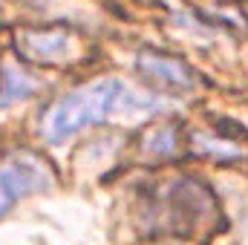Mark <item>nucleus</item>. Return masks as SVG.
<instances>
[{
    "instance_id": "f257e3e1",
    "label": "nucleus",
    "mask_w": 248,
    "mask_h": 245,
    "mask_svg": "<svg viewBox=\"0 0 248 245\" xmlns=\"http://www.w3.org/2000/svg\"><path fill=\"white\" fill-rule=\"evenodd\" d=\"M159 110H165L162 98L144 95L119 78H98V81H90V84L66 92L63 98H58L46 110L41 130H44V138L49 144H61L84 127L113 122L122 116L124 119L150 116Z\"/></svg>"
},
{
    "instance_id": "f03ea898",
    "label": "nucleus",
    "mask_w": 248,
    "mask_h": 245,
    "mask_svg": "<svg viewBox=\"0 0 248 245\" xmlns=\"http://www.w3.org/2000/svg\"><path fill=\"white\" fill-rule=\"evenodd\" d=\"M55 184L52 165L29 150H15L0 156V219L32 193H44Z\"/></svg>"
},
{
    "instance_id": "7ed1b4c3",
    "label": "nucleus",
    "mask_w": 248,
    "mask_h": 245,
    "mask_svg": "<svg viewBox=\"0 0 248 245\" xmlns=\"http://www.w3.org/2000/svg\"><path fill=\"white\" fill-rule=\"evenodd\" d=\"M136 63H139V72L147 81H153L159 87H168L173 92H187V90L196 87V75L190 72V66L179 58H173V55L147 49V52H139Z\"/></svg>"
},
{
    "instance_id": "20e7f679",
    "label": "nucleus",
    "mask_w": 248,
    "mask_h": 245,
    "mask_svg": "<svg viewBox=\"0 0 248 245\" xmlns=\"http://www.w3.org/2000/svg\"><path fill=\"white\" fill-rule=\"evenodd\" d=\"M20 49L38 63H61L72 52V35L63 29H35L20 38Z\"/></svg>"
},
{
    "instance_id": "39448f33",
    "label": "nucleus",
    "mask_w": 248,
    "mask_h": 245,
    "mask_svg": "<svg viewBox=\"0 0 248 245\" xmlns=\"http://www.w3.org/2000/svg\"><path fill=\"white\" fill-rule=\"evenodd\" d=\"M35 90H38L35 78H29L20 66L6 63V66L0 69V107H9V104H15V101H23V98H29Z\"/></svg>"
},
{
    "instance_id": "423d86ee",
    "label": "nucleus",
    "mask_w": 248,
    "mask_h": 245,
    "mask_svg": "<svg viewBox=\"0 0 248 245\" xmlns=\"http://www.w3.org/2000/svg\"><path fill=\"white\" fill-rule=\"evenodd\" d=\"M196 144H199V153L211 156V159H219V162H231V159H240V147L237 144H228V141H214L208 136H196Z\"/></svg>"
},
{
    "instance_id": "0eeeda50",
    "label": "nucleus",
    "mask_w": 248,
    "mask_h": 245,
    "mask_svg": "<svg viewBox=\"0 0 248 245\" xmlns=\"http://www.w3.org/2000/svg\"><path fill=\"white\" fill-rule=\"evenodd\" d=\"M147 150H150V153H159V156L173 153V150H176V136H173V130H159V133H153V136L147 138Z\"/></svg>"
}]
</instances>
